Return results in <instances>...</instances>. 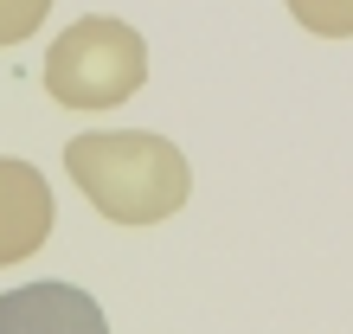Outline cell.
<instances>
[{
  "mask_svg": "<svg viewBox=\"0 0 353 334\" xmlns=\"http://www.w3.org/2000/svg\"><path fill=\"white\" fill-rule=\"evenodd\" d=\"M65 167L77 193L110 225H161L174 219L193 193V167L168 135L148 129H97L65 141Z\"/></svg>",
  "mask_w": 353,
  "mask_h": 334,
  "instance_id": "1",
  "label": "cell"
},
{
  "mask_svg": "<svg viewBox=\"0 0 353 334\" xmlns=\"http://www.w3.org/2000/svg\"><path fill=\"white\" fill-rule=\"evenodd\" d=\"M148 77V46L129 19H77L46 52V90L65 110H116Z\"/></svg>",
  "mask_w": 353,
  "mask_h": 334,
  "instance_id": "2",
  "label": "cell"
},
{
  "mask_svg": "<svg viewBox=\"0 0 353 334\" xmlns=\"http://www.w3.org/2000/svg\"><path fill=\"white\" fill-rule=\"evenodd\" d=\"M0 334H110L77 283H19L0 296Z\"/></svg>",
  "mask_w": 353,
  "mask_h": 334,
  "instance_id": "3",
  "label": "cell"
},
{
  "mask_svg": "<svg viewBox=\"0 0 353 334\" xmlns=\"http://www.w3.org/2000/svg\"><path fill=\"white\" fill-rule=\"evenodd\" d=\"M52 232V186L32 161L0 155V270L32 257Z\"/></svg>",
  "mask_w": 353,
  "mask_h": 334,
  "instance_id": "4",
  "label": "cell"
},
{
  "mask_svg": "<svg viewBox=\"0 0 353 334\" xmlns=\"http://www.w3.org/2000/svg\"><path fill=\"white\" fill-rule=\"evenodd\" d=\"M289 13L315 39H353V0H289Z\"/></svg>",
  "mask_w": 353,
  "mask_h": 334,
  "instance_id": "5",
  "label": "cell"
},
{
  "mask_svg": "<svg viewBox=\"0 0 353 334\" xmlns=\"http://www.w3.org/2000/svg\"><path fill=\"white\" fill-rule=\"evenodd\" d=\"M46 13H52V0H0V46H19V39H32Z\"/></svg>",
  "mask_w": 353,
  "mask_h": 334,
  "instance_id": "6",
  "label": "cell"
}]
</instances>
